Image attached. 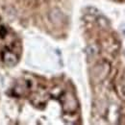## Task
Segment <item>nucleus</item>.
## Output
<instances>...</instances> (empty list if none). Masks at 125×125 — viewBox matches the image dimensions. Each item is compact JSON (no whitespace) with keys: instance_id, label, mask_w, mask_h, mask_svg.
I'll use <instances>...</instances> for the list:
<instances>
[{"instance_id":"7ed1b4c3","label":"nucleus","mask_w":125,"mask_h":125,"mask_svg":"<svg viewBox=\"0 0 125 125\" xmlns=\"http://www.w3.org/2000/svg\"><path fill=\"white\" fill-rule=\"evenodd\" d=\"M3 61H4V62L7 65L13 66V65H15L16 62H17V57H16V55H15L14 53H12L10 51H6L3 54Z\"/></svg>"},{"instance_id":"f03ea898","label":"nucleus","mask_w":125,"mask_h":125,"mask_svg":"<svg viewBox=\"0 0 125 125\" xmlns=\"http://www.w3.org/2000/svg\"><path fill=\"white\" fill-rule=\"evenodd\" d=\"M76 108H77V102H76L75 98L72 96L66 97L64 100V103H63V109L66 112H73L76 110Z\"/></svg>"},{"instance_id":"20e7f679","label":"nucleus","mask_w":125,"mask_h":125,"mask_svg":"<svg viewBox=\"0 0 125 125\" xmlns=\"http://www.w3.org/2000/svg\"><path fill=\"white\" fill-rule=\"evenodd\" d=\"M49 17H50V19H51V21H52L53 23H55V24H60L62 21V19H63V15L61 13V11L55 9V10H53V11L50 13Z\"/></svg>"},{"instance_id":"39448f33","label":"nucleus","mask_w":125,"mask_h":125,"mask_svg":"<svg viewBox=\"0 0 125 125\" xmlns=\"http://www.w3.org/2000/svg\"><path fill=\"white\" fill-rule=\"evenodd\" d=\"M120 94H121V96H123L125 98V70L124 74H123V78H122L121 83H120Z\"/></svg>"},{"instance_id":"f257e3e1","label":"nucleus","mask_w":125,"mask_h":125,"mask_svg":"<svg viewBox=\"0 0 125 125\" xmlns=\"http://www.w3.org/2000/svg\"><path fill=\"white\" fill-rule=\"evenodd\" d=\"M110 69V64L107 62H101L97 63L92 69V80L94 83L102 82L109 74Z\"/></svg>"}]
</instances>
